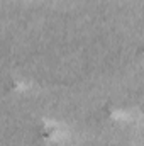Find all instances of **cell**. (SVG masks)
Here are the masks:
<instances>
[{"instance_id": "6da1fadb", "label": "cell", "mask_w": 144, "mask_h": 146, "mask_svg": "<svg viewBox=\"0 0 144 146\" xmlns=\"http://www.w3.org/2000/svg\"><path fill=\"white\" fill-rule=\"evenodd\" d=\"M114 119H127L129 117V112L127 110H112V114H110Z\"/></svg>"}]
</instances>
